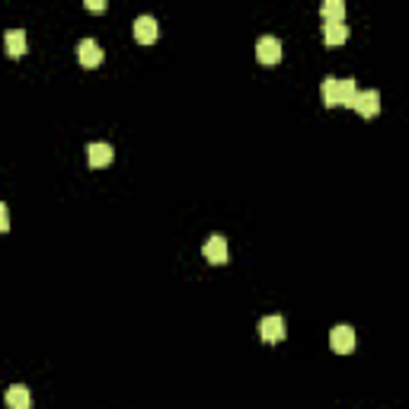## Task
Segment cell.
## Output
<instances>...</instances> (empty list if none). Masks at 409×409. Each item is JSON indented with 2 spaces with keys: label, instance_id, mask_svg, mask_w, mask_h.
Instances as JSON below:
<instances>
[{
  "label": "cell",
  "instance_id": "cell-1",
  "mask_svg": "<svg viewBox=\"0 0 409 409\" xmlns=\"http://www.w3.org/2000/svg\"><path fill=\"white\" fill-rule=\"evenodd\" d=\"M323 103L333 109V106H346V109H355V99H358V87L355 80H339V77H326L323 87Z\"/></svg>",
  "mask_w": 409,
  "mask_h": 409
},
{
  "label": "cell",
  "instance_id": "cell-11",
  "mask_svg": "<svg viewBox=\"0 0 409 409\" xmlns=\"http://www.w3.org/2000/svg\"><path fill=\"white\" fill-rule=\"evenodd\" d=\"M4 42H7V55L10 58H23V55H26V49H29L26 32H23V29H10V32L4 35Z\"/></svg>",
  "mask_w": 409,
  "mask_h": 409
},
{
  "label": "cell",
  "instance_id": "cell-14",
  "mask_svg": "<svg viewBox=\"0 0 409 409\" xmlns=\"http://www.w3.org/2000/svg\"><path fill=\"white\" fill-rule=\"evenodd\" d=\"M106 7H109L106 0H87V10H93V13H106Z\"/></svg>",
  "mask_w": 409,
  "mask_h": 409
},
{
  "label": "cell",
  "instance_id": "cell-9",
  "mask_svg": "<svg viewBox=\"0 0 409 409\" xmlns=\"http://www.w3.org/2000/svg\"><path fill=\"white\" fill-rule=\"evenodd\" d=\"M7 409H32V394H29L26 384H13V387H7Z\"/></svg>",
  "mask_w": 409,
  "mask_h": 409
},
{
  "label": "cell",
  "instance_id": "cell-12",
  "mask_svg": "<svg viewBox=\"0 0 409 409\" xmlns=\"http://www.w3.org/2000/svg\"><path fill=\"white\" fill-rule=\"evenodd\" d=\"M323 42L326 45H342V42H348V29L342 26V23H326V26H323Z\"/></svg>",
  "mask_w": 409,
  "mask_h": 409
},
{
  "label": "cell",
  "instance_id": "cell-6",
  "mask_svg": "<svg viewBox=\"0 0 409 409\" xmlns=\"http://www.w3.org/2000/svg\"><path fill=\"white\" fill-rule=\"evenodd\" d=\"M134 39H138L141 45H153L160 39V23L153 20V16H138V20H134Z\"/></svg>",
  "mask_w": 409,
  "mask_h": 409
},
{
  "label": "cell",
  "instance_id": "cell-7",
  "mask_svg": "<svg viewBox=\"0 0 409 409\" xmlns=\"http://www.w3.org/2000/svg\"><path fill=\"white\" fill-rule=\"evenodd\" d=\"M355 112H358L361 118H375L377 112H381V93H377V90H358Z\"/></svg>",
  "mask_w": 409,
  "mask_h": 409
},
{
  "label": "cell",
  "instance_id": "cell-13",
  "mask_svg": "<svg viewBox=\"0 0 409 409\" xmlns=\"http://www.w3.org/2000/svg\"><path fill=\"white\" fill-rule=\"evenodd\" d=\"M320 13H323L326 23H342V16H346V4H342V0H323Z\"/></svg>",
  "mask_w": 409,
  "mask_h": 409
},
{
  "label": "cell",
  "instance_id": "cell-4",
  "mask_svg": "<svg viewBox=\"0 0 409 409\" xmlns=\"http://www.w3.org/2000/svg\"><path fill=\"white\" fill-rule=\"evenodd\" d=\"M329 346H333V352L339 355H348L355 352V329L352 326H333V333H329Z\"/></svg>",
  "mask_w": 409,
  "mask_h": 409
},
{
  "label": "cell",
  "instance_id": "cell-8",
  "mask_svg": "<svg viewBox=\"0 0 409 409\" xmlns=\"http://www.w3.org/2000/svg\"><path fill=\"white\" fill-rule=\"evenodd\" d=\"M259 336H263L265 342H282L284 336H288V323H284L282 317H265L263 323H259Z\"/></svg>",
  "mask_w": 409,
  "mask_h": 409
},
{
  "label": "cell",
  "instance_id": "cell-10",
  "mask_svg": "<svg viewBox=\"0 0 409 409\" xmlns=\"http://www.w3.org/2000/svg\"><path fill=\"white\" fill-rule=\"evenodd\" d=\"M87 163H90L93 170H103L112 163V147L109 144H90L87 147Z\"/></svg>",
  "mask_w": 409,
  "mask_h": 409
},
{
  "label": "cell",
  "instance_id": "cell-5",
  "mask_svg": "<svg viewBox=\"0 0 409 409\" xmlns=\"http://www.w3.org/2000/svg\"><path fill=\"white\" fill-rule=\"evenodd\" d=\"M77 61L84 64V68H99L103 64V49H99L96 39H84V42L77 45Z\"/></svg>",
  "mask_w": 409,
  "mask_h": 409
},
{
  "label": "cell",
  "instance_id": "cell-3",
  "mask_svg": "<svg viewBox=\"0 0 409 409\" xmlns=\"http://www.w3.org/2000/svg\"><path fill=\"white\" fill-rule=\"evenodd\" d=\"M256 58H259V64H278L284 58L282 42H278L275 35H263L256 42Z\"/></svg>",
  "mask_w": 409,
  "mask_h": 409
},
{
  "label": "cell",
  "instance_id": "cell-15",
  "mask_svg": "<svg viewBox=\"0 0 409 409\" xmlns=\"http://www.w3.org/2000/svg\"><path fill=\"white\" fill-rule=\"evenodd\" d=\"M0 230H4V234L10 230V211H7V205H0Z\"/></svg>",
  "mask_w": 409,
  "mask_h": 409
},
{
  "label": "cell",
  "instance_id": "cell-2",
  "mask_svg": "<svg viewBox=\"0 0 409 409\" xmlns=\"http://www.w3.org/2000/svg\"><path fill=\"white\" fill-rule=\"evenodd\" d=\"M201 256L208 259L211 265H224L230 259V250H227V240H224L221 234H215V237H208L205 240V246H201Z\"/></svg>",
  "mask_w": 409,
  "mask_h": 409
}]
</instances>
